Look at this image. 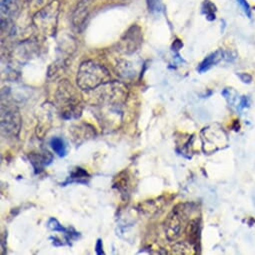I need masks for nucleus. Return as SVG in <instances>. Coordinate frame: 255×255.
Listing matches in <instances>:
<instances>
[{"mask_svg": "<svg viewBox=\"0 0 255 255\" xmlns=\"http://www.w3.org/2000/svg\"><path fill=\"white\" fill-rule=\"evenodd\" d=\"M109 71L101 64L88 60L81 63L77 73V84L82 90H93L109 83Z\"/></svg>", "mask_w": 255, "mask_h": 255, "instance_id": "f257e3e1", "label": "nucleus"}, {"mask_svg": "<svg viewBox=\"0 0 255 255\" xmlns=\"http://www.w3.org/2000/svg\"><path fill=\"white\" fill-rule=\"evenodd\" d=\"M60 3L58 0H51L33 16V23L38 30L47 35H53L57 28Z\"/></svg>", "mask_w": 255, "mask_h": 255, "instance_id": "f03ea898", "label": "nucleus"}, {"mask_svg": "<svg viewBox=\"0 0 255 255\" xmlns=\"http://www.w3.org/2000/svg\"><path fill=\"white\" fill-rule=\"evenodd\" d=\"M56 97L62 108L64 118L77 117L81 112L80 99L76 90L67 80L63 81L57 90Z\"/></svg>", "mask_w": 255, "mask_h": 255, "instance_id": "7ed1b4c3", "label": "nucleus"}, {"mask_svg": "<svg viewBox=\"0 0 255 255\" xmlns=\"http://www.w3.org/2000/svg\"><path fill=\"white\" fill-rule=\"evenodd\" d=\"M217 125H211L202 130V143L205 152H215L222 148L227 140L226 134L221 128H216Z\"/></svg>", "mask_w": 255, "mask_h": 255, "instance_id": "20e7f679", "label": "nucleus"}, {"mask_svg": "<svg viewBox=\"0 0 255 255\" xmlns=\"http://www.w3.org/2000/svg\"><path fill=\"white\" fill-rule=\"evenodd\" d=\"M181 209H179V205L173 209V211L168 215L165 221V234L169 241H173L177 239L182 231V227L185 221V209L181 204Z\"/></svg>", "mask_w": 255, "mask_h": 255, "instance_id": "39448f33", "label": "nucleus"}, {"mask_svg": "<svg viewBox=\"0 0 255 255\" xmlns=\"http://www.w3.org/2000/svg\"><path fill=\"white\" fill-rule=\"evenodd\" d=\"M21 126V118L19 115V111L15 107L6 106V109L2 107L1 114V127L2 132L5 135L16 136L20 131Z\"/></svg>", "mask_w": 255, "mask_h": 255, "instance_id": "423d86ee", "label": "nucleus"}, {"mask_svg": "<svg viewBox=\"0 0 255 255\" xmlns=\"http://www.w3.org/2000/svg\"><path fill=\"white\" fill-rule=\"evenodd\" d=\"M142 43L141 28L134 24L127 30L120 40L121 48L125 53H133Z\"/></svg>", "mask_w": 255, "mask_h": 255, "instance_id": "0eeeda50", "label": "nucleus"}, {"mask_svg": "<svg viewBox=\"0 0 255 255\" xmlns=\"http://www.w3.org/2000/svg\"><path fill=\"white\" fill-rule=\"evenodd\" d=\"M95 0H80L72 13V24L79 28L84 25L93 7Z\"/></svg>", "mask_w": 255, "mask_h": 255, "instance_id": "6e6552de", "label": "nucleus"}, {"mask_svg": "<svg viewBox=\"0 0 255 255\" xmlns=\"http://www.w3.org/2000/svg\"><path fill=\"white\" fill-rule=\"evenodd\" d=\"M21 9L20 0H1V22L2 26L16 17Z\"/></svg>", "mask_w": 255, "mask_h": 255, "instance_id": "1a4fd4ad", "label": "nucleus"}, {"mask_svg": "<svg viewBox=\"0 0 255 255\" xmlns=\"http://www.w3.org/2000/svg\"><path fill=\"white\" fill-rule=\"evenodd\" d=\"M223 56V52H221L220 50L212 53L211 55H209L208 57H206L199 65V67L197 68L199 72H205L207 71L211 66H213L214 64L218 63L220 61V59H222Z\"/></svg>", "mask_w": 255, "mask_h": 255, "instance_id": "9d476101", "label": "nucleus"}, {"mask_svg": "<svg viewBox=\"0 0 255 255\" xmlns=\"http://www.w3.org/2000/svg\"><path fill=\"white\" fill-rule=\"evenodd\" d=\"M50 145L53 149V151L60 157H63L67 153V148L65 145V142L59 138V137H54L50 141Z\"/></svg>", "mask_w": 255, "mask_h": 255, "instance_id": "9b49d317", "label": "nucleus"}, {"mask_svg": "<svg viewBox=\"0 0 255 255\" xmlns=\"http://www.w3.org/2000/svg\"><path fill=\"white\" fill-rule=\"evenodd\" d=\"M202 9H203V12L205 13L208 20H214L215 19L216 7L212 2L209 1V0H205V2L203 3V6H202Z\"/></svg>", "mask_w": 255, "mask_h": 255, "instance_id": "f8f14e48", "label": "nucleus"}, {"mask_svg": "<svg viewBox=\"0 0 255 255\" xmlns=\"http://www.w3.org/2000/svg\"><path fill=\"white\" fill-rule=\"evenodd\" d=\"M146 2L147 8L151 13H159L163 8L162 0H146Z\"/></svg>", "mask_w": 255, "mask_h": 255, "instance_id": "ddd939ff", "label": "nucleus"}, {"mask_svg": "<svg viewBox=\"0 0 255 255\" xmlns=\"http://www.w3.org/2000/svg\"><path fill=\"white\" fill-rule=\"evenodd\" d=\"M29 158H30V161H31V163L33 164V166L35 167V169H40L43 165H45V164H47V160H46V158H45V156L44 155H40V154H31V156H29Z\"/></svg>", "mask_w": 255, "mask_h": 255, "instance_id": "4468645a", "label": "nucleus"}, {"mask_svg": "<svg viewBox=\"0 0 255 255\" xmlns=\"http://www.w3.org/2000/svg\"><path fill=\"white\" fill-rule=\"evenodd\" d=\"M173 253H175V254H190V249L184 242H179L173 247Z\"/></svg>", "mask_w": 255, "mask_h": 255, "instance_id": "2eb2a0df", "label": "nucleus"}, {"mask_svg": "<svg viewBox=\"0 0 255 255\" xmlns=\"http://www.w3.org/2000/svg\"><path fill=\"white\" fill-rule=\"evenodd\" d=\"M32 9H40L50 2V0H26Z\"/></svg>", "mask_w": 255, "mask_h": 255, "instance_id": "dca6fc26", "label": "nucleus"}, {"mask_svg": "<svg viewBox=\"0 0 255 255\" xmlns=\"http://www.w3.org/2000/svg\"><path fill=\"white\" fill-rule=\"evenodd\" d=\"M85 177H88V173L86 171H84L82 168H76V171L73 172L71 175V178H74L77 180L80 178H85Z\"/></svg>", "mask_w": 255, "mask_h": 255, "instance_id": "f3484780", "label": "nucleus"}, {"mask_svg": "<svg viewBox=\"0 0 255 255\" xmlns=\"http://www.w3.org/2000/svg\"><path fill=\"white\" fill-rule=\"evenodd\" d=\"M237 1L240 4V6L242 7V9L244 10V12L246 13V15L250 18L251 17V9H250V6L247 3L246 0H237Z\"/></svg>", "mask_w": 255, "mask_h": 255, "instance_id": "a211bd4d", "label": "nucleus"}, {"mask_svg": "<svg viewBox=\"0 0 255 255\" xmlns=\"http://www.w3.org/2000/svg\"><path fill=\"white\" fill-rule=\"evenodd\" d=\"M238 76L244 83H250L252 81V77L247 73H239Z\"/></svg>", "mask_w": 255, "mask_h": 255, "instance_id": "6ab92c4d", "label": "nucleus"}, {"mask_svg": "<svg viewBox=\"0 0 255 255\" xmlns=\"http://www.w3.org/2000/svg\"><path fill=\"white\" fill-rule=\"evenodd\" d=\"M95 251H96V253H97L98 255L104 254L103 249H102V241H101V239H98V240H97V243H96V246H95Z\"/></svg>", "mask_w": 255, "mask_h": 255, "instance_id": "aec40b11", "label": "nucleus"}, {"mask_svg": "<svg viewBox=\"0 0 255 255\" xmlns=\"http://www.w3.org/2000/svg\"><path fill=\"white\" fill-rule=\"evenodd\" d=\"M247 104H248V99H247L246 97H243V98L241 99L240 106L243 108V107H246V106H247Z\"/></svg>", "mask_w": 255, "mask_h": 255, "instance_id": "412c9836", "label": "nucleus"}, {"mask_svg": "<svg viewBox=\"0 0 255 255\" xmlns=\"http://www.w3.org/2000/svg\"><path fill=\"white\" fill-rule=\"evenodd\" d=\"M124 1H127V0H124Z\"/></svg>", "mask_w": 255, "mask_h": 255, "instance_id": "4be33fe9", "label": "nucleus"}]
</instances>
